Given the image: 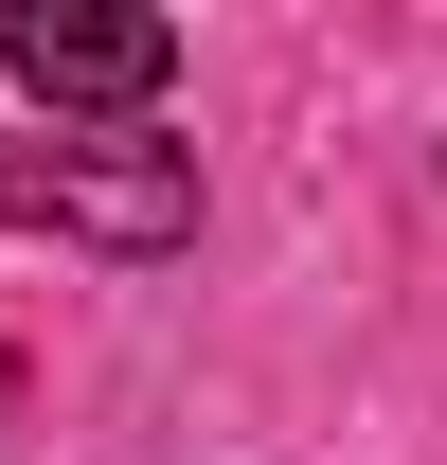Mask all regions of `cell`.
I'll return each instance as SVG.
<instances>
[{
	"label": "cell",
	"instance_id": "obj_1",
	"mask_svg": "<svg viewBox=\"0 0 447 465\" xmlns=\"http://www.w3.org/2000/svg\"><path fill=\"white\" fill-rule=\"evenodd\" d=\"M0 232H55V251L162 269V251H197V143H162V125H55V143H0Z\"/></svg>",
	"mask_w": 447,
	"mask_h": 465
},
{
	"label": "cell",
	"instance_id": "obj_2",
	"mask_svg": "<svg viewBox=\"0 0 447 465\" xmlns=\"http://www.w3.org/2000/svg\"><path fill=\"white\" fill-rule=\"evenodd\" d=\"M0 72L55 125H144L179 90V18H144V0H18L0 18Z\"/></svg>",
	"mask_w": 447,
	"mask_h": 465
},
{
	"label": "cell",
	"instance_id": "obj_3",
	"mask_svg": "<svg viewBox=\"0 0 447 465\" xmlns=\"http://www.w3.org/2000/svg\"><path fill=\"white\" fill-rule=\"evenodd\" d=\"M0 430H18V358H0Z\"/></svg>",
	"mask_w": 447,
	"mask_h": 465
}]
</instances>
